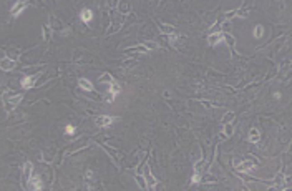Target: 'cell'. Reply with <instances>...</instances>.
Masks as SVG:
<instances>
[{"label":"cell","instance_id":"6","mask_svg":"<svg viewBox=\"0 0 292 191\" xmlns=\"http://www.w3.org/2000/svg\"><path fill=\"white\" fill-rule=\"evenodd\" d=\"M27 184H28L30 190H42V188H43V186H42V181H40V178H37V176L30 178Z\"/></svg>","mask_w":292,"mask_h":191},{"label":"cell","instance_id":"7","mask_svg":"<svg viewBox=\"0 0 292 191\" xmlns=\"http://www.w3.org/2000/svg\"><path fill=\"white\" fill-rule=\"evenodd\" d=\"M0 65H2V70H5V72H7V70H12V68L15 67V62H13V60H10L9 57H4Z\"/></svg>","mask_w":292,"mask_h":191},{"label":"cell","instance_id":"23","mask_svg":"<svg viewBox=\"0 0 292 191\" xmlns=\"http://www.w3.org/2000/svg\"><path fill=\"white\" fill-rule=\"evenodd\" d=\"M203 168H204V161H199V163L196 165V171H201Z\"/></svg>","mask_w":292,"mask_h":191},{"label":"cell","instance_id":"14","mask_svg":"<svg viewBox=\"0 0 292 191\" xmlns=\"http://www.w3.org/2000/svg\"><path fill=\"white\" fill-rule=\"evenodd\" d=\"M25 9V2H22V4H18V5H15L12 9V13H13V17H18L22 13V10Z\"/></svg>","mask_w":292,"mask_h":191},{"label":"cell","instance_id":"11","mask_svg":"<svg viewBox=\"0 0 292 191\" xmlns=\"http://www.w3.org/2000/svg\"><path fill=\"white\" fill-rule=\"evenodd\" d=\"M80 88H83V90H86V92H93V85L90 83V81L86 80V78H80Z\"/></svg>","mask_w":292,"mask_h":191},{"label":"cell","instance_id":"10","mask_svg":"<svg viewBox=\"0 0 292 191\" xmlns=\"http://www.w3.org/2000/svg\"><path fill=\"white\" fill-rule=\"evenodd\" d=\"M259 140H261V133H259L257 128H252L249 131V141L251 143H259Z\"/></svg>","mask_w":292,"mask_h":191},{"label":"cell","instance_id":"16","mask_svg":"<svg viewBox=\"0 0 292 191\" xmlns=\"http://www.w3.org/2000/svg\"><path fill=\"white\" fill-rule=\"evenodd\" d=\"M262 33H264V27L262 25H257V27H256V30H254V37L256 38H261V37H262Z\"/></svg>","mask_w":292,"mask_h":191},{"label":"cell","instance_id":"4","mask_svg":"<svg viewBox=\"0 0 292 191\" xmlns=\"http://www.w3.org/2000/svg\"><path fill=\"white\" fill-rule=\"evenodd\" d=\"M254 163H257V161H254ZM254 163L252 161H241L236 168H238L241 173H246V171H249V170H254Z\"/></svg>","mask_w":292,"mask_h":191},{"label":"cell","instance_id":"15","mask_svg":"<svg viewBox=\"0 0 292 191\" xmlns=\"http://www.w3.org/2000/svg\"><path fill=\"white\" fill-rule=\"evenodd\" d=\"M232 118H234V111H227V113L222 116V121H224V125L226 123H231V121H232Z\"/></svg>","mask_w":292,"mask_h":191},{"label":"cell","instance_id":"19","mask_svg":"<svg viewBox=\"0 0 292 191\" xmlns=\"http://www.w3.org/2000/svg\"><path fill=\"white\" fill-rule=\"evenodd\" d=\"M145 47H146V48H150V50H156V48H158V45H156L155 42H146V43H145Z\"/></svg>","mask_w":292,"mask_h":191},{"label":"cell","instance_id":"2","mask_svg":"<svg viewBox=\"0 0 292 191\" xmlns=\"http://www.w3.org/2000/svg\"><path fill=\"white\" fill-rule=\"evenodd\" d=\"M20 100H22V95H15V97H12V98H7V97H5V106H7V110L15 108V106L20 103Z\"/></svg>","mask_w":292,"mask_h":191},{"label":"cell","instance_id":"21","mask_svg":"<svg viewBox=\"0 0 292 191\" xmlns=\"http://www.w3.org/2000/svg\"><path fill=\"white\" fill-rule=\"evenodd\" d=\"M226 135L227 136L232 135V126H231V123H226Z\"/></svg>","mask_w":292,"mask_h":191},{"label":"cell","instance_id":"18","mask_svg":"<svg viewBox=\"0 0 292 191\" xmlns=\"http://www.w3.org/2000/svg\"><path fill=\"white\" fill-rule=\"evenodd\" d=\"M65 133H67V135H73V133H75V126H73V125H67Z\"/></svg>","mask_w":292,"mask_h":191},{"label":"cell","instance_id":"1","mask_svg":"<svg viewBox=\"0 0 292 191\" xmlns=\"http://www.w3.org/2000/svg\"><path fill=\"white\" fill-rule=\"evenodd\" d=\"M116 118H113V116H108V115H101V116H98L96 118L95 123L98 125V126H110V125L113 123Z\"/></svg>","mask_w":292,"mask_h":191},{"label":"cell","instance_id":"12","mask_svg":"<svg viewBox=\"0 0 292 191\" xmlns=\"http://www.w3.org/2000/svg\"><path fill=\"white\" fill-rule=\"evenodd\" d=\"M221 38H224V33H214L209 37V45H217L221 42Z\"/></svg>","mask_w":292,"mask_h":191},{"label":"cell","instance_id":"22","mask_svg":"<svg viewBox=\"0 0 292 191\" xmlns=\"http://www.w3.org/2000/svg\"><path fill=\"white\" fill-rule=\"evenodd\" d=\"M43 35H45V40H48V37H50V32H48V27H43Z\"/></svg>","mask_w":292,"mask_h":191},{"label":"cell","instance_id":"17","mask_svg":"<svg viewBox=\"0 0 292 191\" xmlns=\"http://www.w3.org/2000/svg\"><path fill=\"white\" fill-rule=\"evenodd\" d=\"M100 81H103V83H105V81H106V83H111L113 80H111V76H110L108 73H103V75L100 76Z\"/></svg>","mask_w":292,"mask_h":191},{"label":"cell","instance_id":"13","mask_svg":"<svg viewBox=\"0 0 292 191\" xmlns=\"http://www.w3.org/2000/svg\"><path fill=\"white\" fill-rule=\"evenodd\" d=\"M30 176H32V163H27V165L23 166V179L28 183Z\"/></svg>","mask_w":292,"mask_h":191},{"label":"cell","instance_id":"5","mask_svg":"<svg viewBox=\"0 0 292 191\" xmlns=\"http://www.w3.org/2000/svg\"><path fill=\"white\" fill-rule=\"evenodd\" d=\"M120 92H121L120 85H118V83H115V81H111V83H110V93H111V97L108 98V102H113V100H115V97H116Z\"/></svg>","mask_w":292,"mask_h":191},{"label":"cell","instance_id":"24","mask_svg":"<svg viewBox=\"0 0 292 191\" xmlns=\"http://www.w3.org/2000/svg\"><path fill=\"white\" fill-rule=\"evenodd\" d=\"M201 181V176H199V174H194V176H192V183H199Z\"/></svg>","mask_w":292,"mask_h":191},{"label":"cell","instance_id":"8","mask_svg":"<svg viewBox=\"0 0 292 191\" xmlns=\"http://www.w3.org/2000/svg\"><path fill=\"white\" fill-rule=\"evenodd\" d=\"M145 178L148 179V183H146V186L153 188V186L156 184V178H153V176H151V173H150V168H148V165L145 166Z\"/></svg>","mask_w":292,"mask_h":191},{"label":"cell","instance_id":"3","mask_svg":"<svg viewBox=\"0 0 292 191\" xmlns=\"http://www.w3.org/2000/svg\"><path fill=\"white\" fill-rule=\"evenodd\" d=\"M38 76H40V73H37V75H33V76H25V78H22V86L23 88H30V86H33L35 85V80H37Z\"/></svg>","mask_w":292,"mask_h":191},{"label":"cell","instance_id":"20","mask_svg":"<svg viewBox=\"0 0 292 191\" xmlns=\"http://www.w3.org/2000/svg\"><path fill=\"white\" fill-rule=\"evenodd\" d=\"M161 30H163L164 33H173V28H171V25H163V27H161Z\"/></svg>","mask_w":292,"mask_h":191},{"label":"cell","instance_id":"9","mask_svg":"<svg viewBox=\"0 0 292 191\" xmlns=\"http://www.w3.org/2000/svg\"><path fill=\"white\" fill-rule=\"evenodd\" d=\"M80 18H81L85 23H88V22L93 18V12H92L90 9H83L81 12H80Z\"/></svg>","mask_w":292,"mask_h":191}]
</instances>
